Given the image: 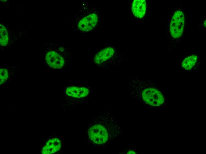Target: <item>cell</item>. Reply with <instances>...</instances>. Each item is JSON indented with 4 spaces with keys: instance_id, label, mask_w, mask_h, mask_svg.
Returning <instances> with one entry per match:
<instances>
[{
    "instance_id": "52a82bcc",
    "label": "cell",
    "mask_w": 206,
    "mask_h": 154,
    "mask_svg": "<svg viewBox=\"0 0 206 154\" xmlns=\"http://www.w3.org/2000/svg\"><path fill=\"white\" fill-rule=\"evenodd\" d=\"M65 89V93L68 97L77 99L84 98L90 93L89 89L84 87L67 86Z\"/></svg>"
},
{
    "instance_id": "8992f818",
    "label": "cell",
    "mask_w": 206,
    "mask_h": 154,
    "mask_svg": "<svg viewBox=\"0 0 206 154\" xmlns=\"http://www.w3.org/2000/svg\"><path fill=\"white\" fill-rule=\"evenodd\" d=\"M115 52L113 48L106 47L97 52L93 58L92 61L95 65L102 67L104 63L112 58Z\"/></svg>"
},
{
    "instance_id": "6da1fadb",
    "label": "cell",
    "mask_w": 206,
    "mask_h": 154,
    "mask_svg": "<svg viewBox=\"0 0 206 154\" xmlns=\"http://www.w3.org/2000/svg\"><path fill=\"white\" fill-rule=\"evenodd\" d=\"M122 133V128L112 115L103 111L97 115L88 131L89 139L99 146L113 141Z\"/></svg>"
},
{
    "instance_id": "7c38bea8",
    "label": "cell",
    "mask_w": 206,
    "mask_h": 154,
    "mask_svg": "<svg viewBox=\"0 0 206 154\" xmlns=\"http://www.w3.org/2000/svg\"><path fill=\"white\" fill-rule=\"evenodd\" d=\"M125 151H126V152H125V153L127 154H136L137 153L133 149H127Z\"/></svg>"
},
{
    "instance_id": "5bb4252c",
    "label": "cell",
    "mask_w": 206,
    "mask_h": 154,
    "mask_svg": "<svg viewBox=\"0 0 206 154\" xmlns=\"http://www.w3.org/2000/svg\"><path fill=\"white\" fill-rule=\"evenodd\" d=\"M38 154H39V147H38Z\"/></svg>"
},
{
    "instance_id": "ba28073f",
    "label": "cell",
    "mask_w": 206,
    "mask_h": 154,
    "mask_svg": "<svg viewBox=\"0 0 206 154\" xmlns=\"http://www.w3.org/2000/svg\"><path fill=\"white\" fill-rule=\"evenodd\" d=\"M132 10L136 17L141 18L144 15L146 9V3L145 0H135L132 5Z\"/></svg>"
},
{
    "instance_id": "30bf717a",
    "label": "cell",
    "mask_w": 206,
    "mask_h": 154,
    "mask_svg": "<svg viewBox=\"0 0 206 154\" xmlns=\"http://www.w3.org/2000/svg\"><path fill=\"white\" fill-rule=\"evenodd\" d=\"M0 45L2 46H6L8 43L9 38L7 30L5 27L0 24Z\"/></svg>"
},
{
    "instance_id": "7a4b0ae2",
    "label": "cell",
    "mask_w": 206,
    "mask_h": 154,
    "mask_svg": "<svg viewBox=\"0 0 206 154\" xmlns=\"http://www.w3.org/2000/svg\"><path fill=\"white\" fill-rule=\"evenodd\" d=\"M129 84L131 96L140 103L154 107L164 103L163 95L155 87L134 77L130 79Z\"/></svg>"
},
{
    "instance_id": "5b68a950",
    "label": "cell",
    "mask_w": 206,
    "mask_h": 154,
    "mask_svg": "<svg viewBox=\"0 0 206 154\" xmlns=\"http://www.w3.org/2000/svg\"><path fill=\"white\" fill-rule=\"evenodd\" d=\"M184 25V15L181 11H177L174 14L170 24V32L175 38L180 37L183 33Z\"/></svg>"
},
{
    "instance_id": "4fadbf2b",
    "label": "cell",
    "mask_w": 206,
    "mask_h": 154,
    "mask_svg": "<svg viewBox=\"0 0 206 154\" xmlns=\"http://www.w3.org/2000/svg\"><path fill=\"white\" fill-rule=\"evenodd\" d=\"M204 26L205 27H206V21H204Z\"/></svg>"
},
{
    "instance_id": "9c48e42d",
    "label": "cell",
    "mask_w": 206,
    "mask_h": 154,
    "mask_svg": "<svg viewBox=\"0 0 206 154\" xmlns=\"http://www.w3.org/2000/svg\"><path fill=\"white\" fill-rule=\"evenodd\" d=\"M197 58V56L195 54L186 57L182 62V67L186 70L191 69L195 65Z\"/></svg>"
},
{
    "instance_id": "3957f363",
    "label": "cell",
    "mask_w": 206,
    "mask_h": 154,
    "mask_svg": "<svg viewBox=\"0 0 206 154\" xmlns=\"http://www.w3.org/2000/svg\"><path fill=\"white\" fill-rule=\"evenodd\" d=\"M98 20L97 14L84 1L81 2L71 17L72 30L75 32L88 33L95 28Z\"/></svg>"
},
{
    "instance_id": "8fae6325",
    "label": "cell",
    "mask_w": 206,
    "mask_h": 154,
    "mask_svg": "<svg viewBox=\"0 0 206 154\" xmlns=\"http://www.w3.org/2000/svg\"><path fill=\"white\" fill-rule=\"evenodd\" d=\"M0 85L4 84L7 82L10 77V72L7 68H2L0 69Z\"/></svg>"
},
{
    "instance_id": "277c9868",
    "label": "cell",
    "mask_w": 206,
    "mask_h": 154,
    "mask_svg": "<svg viewBox=\"0 0 206 154\" xmlns=\"http://www.w3.org/2000/svg\"><path fill=\"white\" fill-rule=\"evenodd\" d=\"M71 54L69 49L62 46H57L56 48L49 50L46 55L45 59L50 68L60 70L66 67L70 63Z\"/></svg>"
}]
</instances>
